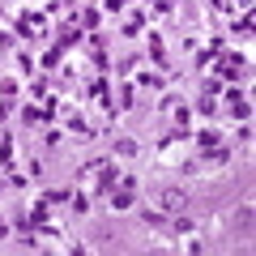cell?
I'll list each match as a JSON object with an SVG mask.
<instances>
[{
	"instance_id": "obj_1",
	"label": "cell",
	"mask_w": 256,
	"mask_h": 256,
	"mask_svg": "<svg viewBox=\"0 0 256 256\" xmlns=\"http://www.w3.org/2000/svg\"><path fill=\"white\" fill-rule=\"evenodd\" d=\"M158 205H162L166 214H184V210H188V201H184V192H180V188H166L162 196H158Z\"/></svg>"
}]
</instances>
